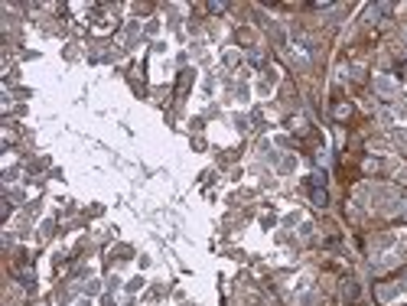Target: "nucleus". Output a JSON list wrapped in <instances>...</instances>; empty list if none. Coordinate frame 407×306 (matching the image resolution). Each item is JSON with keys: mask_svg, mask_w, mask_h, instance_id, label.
Returning <instances> with one entry per match:
<instances>
[{"mask_svg": "<svg viewBox=\"0 0 407 306\" xmlns=\"http://www.w3.org/2000/svg\"><path fill=\"white\" fill-rule=\"evenodd\" d=\"M309 199H313V205H326L329 202V196H326V189H322V186H309Z\"/></svg>", "mask_w": 407, "mask_h": 306, "instance_id": "obj_1", "label": "nucleus"}]
</instances>
